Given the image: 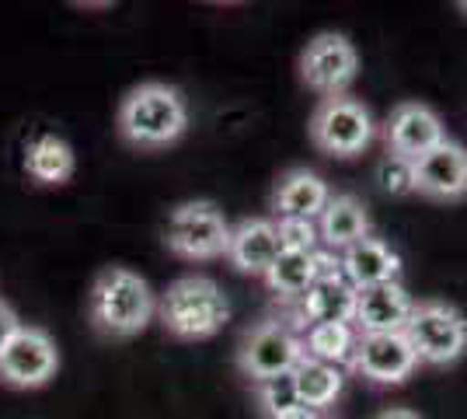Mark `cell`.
<instances>
[{"label": "cell", "instance_id": "603a6c76", "mask_svg": "<svg viewBox=\"0 0 467 419\" xmlns=\"http://www.w3.org/2000/svg\"><path fill=\"white\" fill-rule=\"evenodd\" d=\"M258 388V409L265 419H275L283 413H290L300 405V395H296V384H293V374H279L273 381H262L254 384Z\"/></svg>", "mask_w": 467, "mask_h": 419}, {"label": "cell", "instance_id": "30bf717a", "mask_svg": "<svg viewBox=\"0 0 467 419\" xmlns=\"http://www.w3.org/2000/svg\"><path fill=\"white\" fill-rule=\"evenodd\" d=\"M380 140L388 147V154L394 158L415 161L426 151H432L436 143L447 140L443 120L440 112L426 105V101H398L388 112V120L380 122Z\"/></svg>", "mask_w": 467, "mask_h": 419}, {"label": "cell", "instance_id": "52a82bcc", "mask_svg": "<svg viewBox=\"0 0 467 419\" xmlns=\"http://www.w3.org/2000/svg\"><path fill=\"white\" fill-rule=\"evenodd\" d=\"M300 360H304V340L279 319L252 325L237 346V367L252 384L273 381L279 374H293V367Z\"/></svg>", "mask_w": 467, "mask_h": 419}, {"label": "cell", "instance_id": "44dd1931", "mask_svg": "<svg viewBox=\"0 0 467 419\" xmlns=\"http://www.w3.org/2000/svg\"><path fill=\"white\" fill-rule=\"evenodd\" d=\"M293 384H296L300 405H307L314 413H325V409L335 405V399L342 395L346 378H342V367H331V363L304 357L293 367Z\"/></svg>", "mask_w": 467, "mask_h": 419}, {"label": "cell", "instance_id": "7402d4cb", "mask_svg": "<svg viewBox=\"0 0 467 419\" xmlns=\"http://www.w3.org/2000/svg\"><path fill=\"white\" fill-rule=\"evenodd\" d=\"M300 340H304V357L331 363V367H349L359 332L352 325H314Z\"/></svg>", "mask_w": 467, "mask_h": 419}, {"label": "cell", "instance_id": "8992f818", "mask_svg": "<svg viewBox=\"0 0 467 419\" xmlns=\"http://www.w3.org/2000/svg\"><path fill=\"white\" fill-rule=\"evenodd\" d=\"M405 336L426 367H450L467 353V319L450 300H415Z\"/></svg>", "mask_w": 467, "mask_h": 419}, {"label": "cell", "instance_id": "277c9868", "mask_svg": "<svg viewBox=\"0 0 467 419\" xmlns=\"http://www.w3.org/2000/svg\"><path fill=\"white\" fill-rule=\"evenodd\" d=\"M307 133H311V143L321 154L352 161L373 143L377 122H373L370 109L356 95H335V99H321L314 105Z\"/></svg>", "mask_w": 467, "mask_h": 419}, {"label": "cell", "instance_id": "83f0119b", "mask_svg": "<svg viewBox=\"0 0 467 419\" xmlns=\"http://www.w3.org/2000/svg\"><path fill=\"white\" fill-rule=\"evenodd\" d=\"M275 419H321V413H314L307 405H296V409H290V413H283V416H275Z\"/></svg>", "mask_w": 467, "mask_h": 419}, {"label": "cell", "instance_id": "8fae6325", "mask_svg": "<svg viewBox=\"0 0 467 419\" xmlns=\"http://www.w3.org/2000/svg\"><path fill=\"white\" fill-rule=\"evenodd\" d=\"M419 357L411 350L405 332H388V336H359L356 353L349 360V371L370 381L377 388H394L405 384L415 374Z\"/></svg>", "mask_w": 467, "mask_h": 419}, {"label": "cell", "instance_id": "3957f363", "mask_svg": "<svg viewBox=\"0 0 467 419\" xmlns=\"http://www.w3.org/2000/svg\"><path fill=\"white\" fill-rule=\"evenodd\" d=\"M157 319L171 340L199 342L213 340L231 321V298L213 277L189 273L168 283V290L157 298Z\"/></svg>", "mask_w": 467, "mask_h": 419}, {"label": "cell", "instance_id": "7c38bea8", "mask_svg": "<svg viewBox=\"0 0 467 419\" xmlns=\"http://www.w3.org/2000/svg\"><path fill=\"white\" fill-rule=\"evenodd\" d=\"M415 196L432 203H461L467 200V147L457 140H443L422 158L411 161Z\"/></svg>", "mask_w": 467, "mask_h": 419}, {"label": "cell", "instance_id": "5b68a950", "mask_svg": "<svg viewBox=\"0 0 467 419\" xmlns=\"http://www.w3.org/2000/svg\"><path fill=\"white\" fill-rule=\"evenodd\" d=\"M164 245L185 262L223 259L231 245V224L213 200H185L168 214Z\"/></svg>", "mask_w": 467, "mask_h": 419}, {"label": "cell", "instance_id": "9a60e30c", "mask_svg": "<svg viewBox=\"0 0 467 419\" xmlns=\"http://www.w3.org/2000/svg\"><path fill=\"white\" fill-rule=\"evenodd\" d=\"M283 252V241L275 231V220L244 217L231 227V245H227V262L244 277H265L273 262Z\"/></svg>", "mask_w": 467, "mask_h": 419}, {"label": "cell", "instance_id": "cb8c5ba5", "mask_svg": "<svg viewBox=\"0 0 467 419\" xmlns=\"http://www.w3.org/2000/svg\"><path fill=\"white\" fill-rule=\"evenodd\" d=\"M377 182L388 196H411L415 193V175H411V161L384 154L377 164Z\"/></svg>", "mask_w": 467, "mask_h": 419}, {"label": "cell", "instance_id": "2e32d148", "mask_svg": "<svg viewBox=\"0 0 467 419\" xmlns=\"http://www.w3.org/2000/svg\"><path fill=\"white\" fill-rule=\"evenodd\" d=\"M331 189L311 168H286L273 189V214L275 220H314L328 206Z\"/></svg>", "mask_w": 467, "mask_h": 419}, {"label": "cell", "instance_id": "d4e9b609", "mask_svg": "<svg viewBox=\"0 0 467 419\" xmlns=\"http://www.w3.org/2000/svg\"><path fill=\"white\" fill-rule=\"evenodd\" d=\"M275 231L283 241V252H314L321 245L314 220H275Z\"/></svg>", "mask_w": 467, "mask_h": 419}, {"label": "cell", "instance_id": "ba28073f", "mask_svg": "<svg viewBox=\"0 0 467 419\" xmlns=\"http://www.w3.org/2000/svg\"><path fill=\"white\" fill-rule=\"evenodd\" d=\"M359 78V53L342 32H317L300 53V80L321 99L349 95Z\"/></svg>", "mask_w": 467, "mask_h": 419}, {"label": "cell", "instance_id": "ffe728a7", "mask_svg": "<svg viewBox=\"0 0 467 419\" xmlns=\"http://www.w3.org/2000/svg\"><path fill=\"white\" fill-rule=\"evenodd\" d=\"M25 172L36 185H67L78 172V154L57 133H39L25 147Z\"/></svg>", "mask_w": 467, "mask_h": 419}, {"label": "cell", "instance_id": "5bb4252c", "mask_svg": "<svg viewBox=\"0 0 467 419\" xmlns=\"http://www.w3.org/2000/svg\"><path fill=\"white\" fill-rule=\"evenodd\" d=\"M356 298H359V290L342 277V269L335 262L331 269L321 273V279L311 290L296 300V315L307 329H314V325H352Z\"/></svg>", "mask_w": 467, "mask_h": 419}, {"label": "cell", "instance_id": "6da1fadb", "mask_svg": "<svg viewBox=\"0 0 467 419\" xmlns=\"http://www.w3.org/2000/svg\"><path fill=\"white\" fill-rule=\"evenodd\" d=\"M116 126L133 151H168L189 133V101L175 84L143 80L122 95Z\"/></svg>", "mask_w": 467, "mask_h": 419}, {"label": "cell", "instance_id": "9c48e42d", "mask_svg": "<svg viewBox=\"0 0 467 419\" xmlns=\"http://www.w3.org/2000/svg\"><path fill=\"white\" fill-rule=\"evenodd\" d=\"M59 371V350L57 340L39 329V325H21L18 332L7 340V346L0 350V381L32 392L42 388L57 378Z\"/></svg>", "mask_w": 467, "mask_h": 419}, {"label": "cell", "instance_id": "d6986e66", "mask_svg": "<svg viewBox=\"0 0 467 419\" xmlns=\"http://www.w3.org/2000/svg\"><path fill=\"white\" fill-rule=\"evenodd\" d=\"M335 262H338V256L317 252V248L314 252H279V259L262 279L279 300H300Z\"/></svg>", "mask_w": 467, "mask_h": 419}, {"label": "cell", "instance_id": "484cf974", "mask_svg": "<svg viewBox=\"0 0 467 419\" xmlns=\"http://www.w3.org/2000/svg\"><path fill=\"white\" fill-rule=\"evenodd\" d=\"M21 329V319H18V311L7 304V300H0V350L7 346V340L15 336Z\"/></svg>", "mask_w": 467, "mask_h": 419}, {"label": "cell", "instance_id": "ac0fdd59", "mask_svg": "<svg viewBox=\"0 0 467 419\" xmlns=\"http://www.w3.org/2000/svg\"><path fill=\"white\" fill-rule=\"evenodd\" d=\"M338 269L356 290H370L380 283H394L401 277V256L380 238H363L338 256Z\"/></svg>", "mask_w": 467, "mask_h": 419}, {"label": "cell", "instance_id": "4316f807", "mask_svg": "<svg viewBox=\"0 0 467 419\" xmlns=\"http://www.w3.org/2000/svg\"><path fill=\"white\" fill-rule=\"evenodd\" d=\"M377 419H422L415 409H405V405H390V409H384Z\"/></svg>", "mask_w": 467, "mask_h": 419}, {"label": "cell", "instance_id": "4fadbf2b", "mask_svg": "<svg viewBox=\"0 0 467 419\" xmlns=\"http://www.w3.org/2000/svg\"><path fill=\"white\" fill-rule=\"evenodd\" d=\"M411 311H415V298L401 279L394 283H380L370 290H359L356 298V319L352 329L359 336H388V332H405Z\"/></svg>", "mask_w": 467, "mask_h": 419}, {"label": "cell", "instance_id": "f1b7e54d", "mask_svg": "<svg viewBox=\"0 0 467 419\" xmlns=\"http://www.w3.org/2000/svg\"><path fill=\"white\" fill-rule=\"evenodd\" d=\"M457 7H461V11H464V15H467V0H464V4H457Z\"/></svg>", "mask_w": 467, "mask_h": 419}, {"label": "cell", "instance_id": "7a4b0ae2", "mask_svg": "<svg viewBox=\"0 0 467 419\" xmlns=\"http://www.w3.org/2000/svg\"><path fill=\"white\" fill-rule=\"evenodd\" d=\"M157 315V294L147 279L126 269L109 266L101 269L88 294V319L91 329L105 340H133Z\"/></svg>", "mask_w": 467, "mask_h": 419}, {"label": "cell", "instance_id": "e0dca14e", "mask_svg": "<svg viewBox=\"0 0 467 419\" xmlns=\"http://www.w3.org/2000/svg\"><path fill=\"white\" fill-rule=\"evenodd\" d=\"M370 214L363 200H356L352 193H331L328 206L317 217V238L331 256H342L356 241L370 238Z\"/></svg>", "mask_w": 467, "mask_h": 419}]
</instances>
